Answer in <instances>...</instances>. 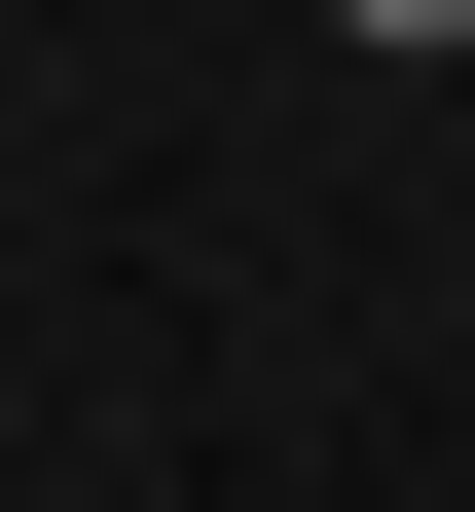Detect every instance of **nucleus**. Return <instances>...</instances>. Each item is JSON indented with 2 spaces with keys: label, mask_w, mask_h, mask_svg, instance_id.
<instances>
[{
  "label": "nucleus",
  "mask_w": 475,
  "mask_h": 512,
  "mask_svg": "<svg viewBox=\"0 0 475 512\" xmlns=\"http://www.w3.org/2000/svg\"><path fill=\"white\" fill-rule=\"evenodd\" d=\"M329 37H366V74H439V37H475V0H329Z\"/></svg>",
  "instance_id": "f257e3e1"
}]
</instances>
